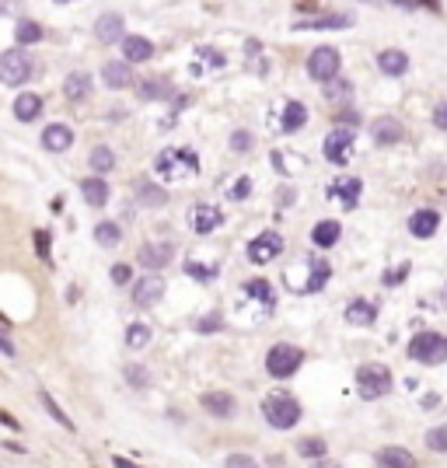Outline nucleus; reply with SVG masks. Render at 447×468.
Masks as SVG:
<instances>
[{"label":"nucleus","instance_id":"1","mask_svg":"<svg viewBox=\"0 0 447 468\" xmlns=\"http://www.w3.org/2000/svg\"><path fill=\"white\" fill-rule=\"evenodd\" d=\"M332 276V266L318 256H301L290 270H283V287L294 294H318Z\"/></svg>","mask_w":447,"mask_h":468},{"label":"nucleus","instance_id":"2","mask_svg":"<svg viewBox=\"0 0 447 468\" xmlns=\"http://www.w3.org/2000/svg\"><path fill=\"white\" fill-rule=\"evenodd\" d=\"M391 370H388V364H360L356 367V391H360V398H367V402H374V398H384L388 391H391Z\"/></svg>","mask_w":447,"mask_h":468},{"label":"nucleus","instance_id":"3","mask_svg":"<svg viewBox=\"0 0 447 468\" xmlns=\"http://www.w3.org/2000/svg\"><path fill=\"white\" fill-rule=\"evenodd\" d=\"M262 416H266L269 426H276V430H290V426L301 423V402H297L294 395L276 391V395H269V398L262 402Z\"/></svg>","mask_w":447,"mask_h":468},{"label":"nucleus","instance_id":"4","mask_svg":"<svg viewBox=\"0 0 447 468\" xmlns=\"http://www.w3.org/2000/svg\"><path fill=\"white\" fill-rule=\"evenodd\" d=\"M416 364H426V367H437L447 360V336L440 332H416L409 339V350H405Z\"/></svg>","mask_w":447,"mask_h":468},{"label":"nucleus","instance_id":"5","mask_svg":"<svg viewBox=\"0 0 447 468\" xmlns=\"http://www.w3.org/2000/svg\"><path fill=\"white\" fill-rule=\"evenodd\" d=\"M154 171L157 178H182V175H196L199 171V161L192 150H161L157 161H154Z\"/></svg>","mask_w":447,"mask_h":468},{"label":"nucleus","instance_id":"6","mask_svg":"<svg viewBox=\"0 0 447 468\" xmlns=\"http://www.w3.org/2000/svg\"><path fill=\"white\" fill-rule=\"evenodd\" d=\"M29 77H32V56H29V49L15 46V49H8V53H0V81L11 84V88H18V84H25Z\"/></svg>","mask_w":447,"mask_h":468},{"label":"nucleus","instance_id":"7","mask_svg":"<svg viewBox=\"0 0 447 468\" xmlns=\"http://www.w3.org/2000/svg\"><path fill=\"white\" fill-rule=\"evenodd\" d=\"M301 364H304V353H301L297 346H290V343H276V346L266 353V370H269L273 377H290V374L301 370Z\"/></svg>","mask_w":447,"mask_h":468},{"label":"nucleus","instance_id":"8","mask_svg":"<svg viewBox=\"0 0 447 468\" xmlns=\"http://www.w3.org/2000/svg\"><path fill=\"white\" fill-rule=\"evenodd\" d=\"M308 74H311V81H318L322 88L332 84V81L339 77V53H336L332 46H318V49L308 56Z\"/></svg>","mask_w":447,"mask_h":468},{"label":"nucleus","instance_id":"9","mask_svg":"<svg viewBox=\"0 0 447 468\" xmlns=\"http://www.w3.org/2000/svg\"><path fill=\"white\" fill-rule=\"evenodd\" d=\"M280 252H283V238H280L276 231H262V234H256V238L249 242V259H252L256 266L273 263Z\"/></svg>","mask_w":447,"mask_h":468},{"label":"nucleus","instance_id":"10","mask_svg":"<svg viewBox=\"0 0 447 468\" xmlns=\"http://www.w3.org/2000/svg\"><path fill=\"white\" fill-rule=\"evenodd\" d=\"M353 140H356L353 130H346V126L332 130V133L325 136V157H329L332 164H346L350 154H353Z\"/></svg>","mask_w":447,"mask_h":468},{"label":"nucleus","instance_id":"11","mask_svg":"<svg viewBox=\"0 0 447 468\" xmlns=\"http://www.w3.org/2000/svg\"><path fill=\"white\" fill-rule=\"evenodd\" d=\"M136 259H140V266L150 270V273H154V270H164V266L175 259V245H171V242H150V245L140 249Z\"/></svg>","mask_w":447,"mask_h":468},{"label":"nucleus","instance_id":"12","mask_svg":"<svg viewBox=\"0 0 447 468\" xmlns=\"http://www.w3.org/2000/svg\"><path fill=\"white\" fill-rule=\"evenodd\" d=\"M370 136H374L377 147H391V143H398L405 136V130H402V123L395 116H381V119L370 123Z\"/></svg>","mask_w":447,"mask_h":468},{"label":"nucleus","instance_id":"13","mask_svg":"<svg viewBox=\"0 0 447 468\" xmlns=\"http://www.w3.org/2000/svg\"><path fill=\"white\" fill-rule=\"evenodd\" d=\"M360 192H363V182L353 178V175H343V178H336V182L329 185V196L339 199L346 210H353V206L360 203Z\"/></svg>","mask_w":447,"mask_h":468},{"label":"nucleus","instance_id":"14","mask_svg":"<svg viewBox=\"0 0 447 468\" xmlns=\"http://www.w3.org/2000/svg\"><path fill=\"white\" fill-rule=\"evenodd\" d=\"M161 297H164V280H161L157 273H147L143 280H136V287H133V301H136L140 308L157 304Z\"/></svg>","mask_w":447,"mask_h":468},{"label":"nucleus","instance_id":"15","mask_svg":"<svg viewBox=\"0 0 447 468\" xmlns=\"http://www.w3.org/2000/svg\"><path fill=\"white\" fill-rule=\"evenodd\" d=\"M203 409H206L210 416H217V419H228V416H235L238 398H235L231 391H206V395H203Z\"/></svg>","mask_w":447,"mask_h":468},{"label":"nucleus","instance_id":"16","mask_svg":"<svg viewBox=\"0 0 447 468\" xmlns=\"http://www.w3.org/2000/svg\"><path fill=\"white\" fill-rule=\"evenodd\" d=\"M119 46H123V60L126 63H147L154 56V42L143 39V36H126Z\"/></svg>","mask_w":447,"mask_h":468},{"label":"nucleus","instance_id":"17","mask_svg":"<svg viewBox=\"0 0 447 468\" xmlns=\"http://www.w3.org/2000/svg\"><path fill=\"white\" fill-rule=\"evenodd\" d=\"M437 227H440V213H433V210H416L409 217V234L412 238H433Z\"/></svg>","mask_w":447,"mask_h":468},{"label":"nucleus","instance_id":"18","mask_svg":"<svg viewBox=\"0 0 447 468\" xmlns=\"http://www.w3.org/2000/svg\"><path fill=\"white\" fill-rule=\"evenodd\" d=\"M70 143H74V133H70V126H63V123H53V126H46V130H42V147H46V150H53V154H63V150H70Z\"/></svg>","mask_w":447,"mask_h":468},{"label":"nucleus","instance_id":"19","mask_svg":"<svg viewBox=\"0 0 447 468\" xmlns=\"http://www.w3.org/2000/svg\"><path fill=\"white\" fill-rule=\"evenodd\" d=\"M346 322L350 325H374L377 322V304L367 301V297H356L346 304Z\"/></svg>","mask_w":447,"mask_h":468},{"label":"nucleus","instance_id":"20","mask_svg":"<svg viewBox=\"0 0 447 468\" xmlns=\"http://www.w3.org/2000/svg\"><path fill=\"white\" fill-rule=\"evenodd\" d=\"M311 29H353V15H318L311 22L294 25V32H311Z\"/></svg>","mask_w":447,"mask_h":468},{"label":"nucleus","instance_id":"21","mask_svg":"<svg viewBox=\"0 0 447 468\" xmlns=\"http://www.w3.org/2000/svg\"><path fill=\"white\" fill-rule=\"evenodd\" d=\"M377 67H381V74H388V77H402V74L409 70V56H405L402 49H384V53H377Z\"/></svg>","mask_w":447,"mask_h":468},{"label":"nucleus","instance_id":"22","mask_svg":"<svg viewBox=\"0 0 447 468\" xmlns=\"http://www.w3.org/2000/svg\"><path fill=\"white\" fill-rule=\"evenodd\" d=\"M63 95H67L70 102H84V98L91 95V74H84V70L67 74V81H63Z\"/></svg>","mask_w":447,"mask_h":468},{"label":"nucleus","instance_id":"23","mask_svg":"<svg viewBox=\"0 0 447 468\" xmlns=\"http://www.w3.org/2000/svg\"><path fill=\"white\" fill-rule=\"evenodd\" d=\"M81 196L88 199V206H105L109 203V182L105 178H98V175H91V178H84L81 182Z\"/></svg>","mask_w":447,"mask_h":468},{"label":"nucleus","instance_id":"24","mask_svg":"<svg viewBox=\"0 0 447 468\" xmlns=\"http://www.w3.org/2000/svg\"><path fill=\"white\" fill-rule=\"evenodd\" d=\"M377 465L381 468H416V458L405 447H381L377 451Z\"/></svg>","mask_w":447,"mask_h":468},{"label":"nucleus","instance_id":"25","mask_svg":"<svg viewBox=\"0 0 447 468\" xmlns=\"http://www.w3.org/2000/svg\"><path fill=\"white\" fill-rule=\"evenodd\" d=\"M95 36H98L102 42H123V39H126L123 18H119V15H105V18H98V25H95Z\"/></svg>","mask_w":447,"mask_h":468},{"label":"nucleus","instance_id":"26","mask_svg":"<svg viewBox=\"0 0 447 468\" xmlns=\"http://www.w3.org/2000/svg\"><path fill=\"white\" fill-rule=\"evenodd\" d=\"M339 234H343L339 220H318L315 231H311V242H315L318 249H332V245L339 242Z\"/></svg>","mask_w":447,"mask_h":468},{"label":"nucleus","instance_id":"27","mask_svg":"<svg viewBox=\"0 0 447 468\" xmlns=\"http://www.w3.org/2000/svg\"><path fill=\"white\" fill-rule=\"evenodd\" d=\"M102 81H105L112 91L126 88V84H130V63H126V60H109L105 70H102Z\"/></svg>","mask_w":447,"mask_h":468},{"label":"nucleus","instance_id":"28","mask_svg":"<svg viewBox=\"0 0 447 468\" xmlns=\"http://www.w3.org/2000/svg\"><path fill=\"white\" fill-rule=\"evenodd\" d=\"M39 112H42V98H39V95L25 91V95H18V98H15V119L32 123V119H39Z\"/></svg>","mask_w":447,"mask_h":468},{"label":"nucleus","instance_id":"29","mask_svg":"<svg viewBox=\"0 0 447 468\" xmlns=\"http://www.w3.org/2000/svg\"><path fill=\"white\" fill-rule=\"evenodd\" d=\"M224 224V213L217 210V206H196V213H192V227L199 231V234H210V231H217Z\"/></svg>","mask_w":447,"mask_h":468},{"label":"nucleus","instance_id":"30","mask_svg":"<svg viewBox=\"0 0 447 468\" xmlns=\"http://www.w3.org/2000/svg\"><path fill=\"white\" fill-rule=\"evenodd\" d=\"M95 242H98L102 249H116V245L123 242V227L112 224V220H98V224H95Z\"/></svg>","mask_w":447,"mask_h":468},{"label":"nucleus","instance_id":"31","mask_svg":"<svg viewBox=\"0 0 447 468\" xmlns=\"http://www.w3.org/2000/svg\"><path fill=\"white\" fill-rule=\"evenodd\" d=\"M304 123H308V109H304L301 102H290V105L283 109V123H280V130H283V133H297Z\"/></svg>","mask_w":447,"mask_h":468},{"label":"nucleus","instance_id":"32","mask_svg":"<svg viewBox=\"0 0 447 468\" xmlns=\"http://www.w3.org/2000/svg\"><path fill=\"white\" fill-rule=\"evenodd\" d=\"M88 164H91V171H95L98 178H102L105 171H112V168H116V154H112V147H105V143L95 147V150L88 154Z\"/></svg>","mask_w":447,"mask_h":468},{"label":"nucleus","instance_id":"33","mask_svg":"<svg viewBox=\"0 0 447 468\" xmlns=\"http://www.w3.org/2000/svg\"><path fill=\"white\" fill-rule=\"evenodd\" d=\"M147 343H150V325H147V322L126 325V346H130V350H143Z\"/></svg>","mask_w":447,"mask_h":468},{"label":"nucleus","instance_id":"34","mask_svg":"<svg viewBox=\"0 0 447 468\" xmlns=\"http://www.w3.org/2000/svg\"><path fill=\"white\" fill-rule=\"evenodd\" d=\"M39 402H42V409H46V412H49V416H53V419H56L63 430H70V433H74V423H70V416H67V412L56 405V398H53L49 391H39Z\"/></svg>","mask_w":447,"mask_h":468},{"label":"nucleus","instance_id":"35","mask_svg":"<svg viewBox=\"0 0 447 468\" xmlns=\"http://www.w3.org/2000/svg\"><path fill=\"white\" fill-rule=\"evenodd\" d=\"M168 91H171V84H168V81H143V84L136 88L140 102H157V98H164Z\"/></svg>","mask_w":447,"mask_h":468},{"label":"nucleus","instance_id":"36","mask_svg":"<svg viewBox=\"0 0 447 468\" xmlns=\"http://www.w3.org/2000/svg\"><path fill=\"white\" fill-rule=\"evenodd\" d=\"M136 192H140V203H143V206H164V203H168V192L157 189V185H150V182H140Z\"/></svg>","mask_w":447,"mask_h":468},{"label":"nucleus","instance_id":"37","mask_svg":"<svg viewBox=\"0 0 447 468\" xmlns=\"http://www.w3.org/2000/svg\"><path fill=\"white\" fill-rule=\"evenodd\" d=\"M325 440L322 437H304V440H297V454L301 458H315V461H322L325 458Z\"/></svg>","mask_w":447,"mask_h":468},{"label":"nucleus","instance_id":"38","mask_svg":"<svg viewBox=\"0 0 447 468\" xmlns=\"http://www.w3.org/2000/svg\"><path fill=\"white\" fill-rule=\"evenodd\" d=\"M245 294H252V301L273 308V287H269L266 280H249V283H245Z\"/></svg>","mask_w":447,"mask_h":468},{"label":"nucleus","instance_id":"39","mask_svg":"<svg viewBox=\"0 0 447 468\" xmlns=\"http://www.w3.org/2000/svg\"><path fill=\"white\" fill-rule=\"evenodd\" d=\"M42 39V29L32 22V18H22L18 22V46H32V42H39Z\"/></svg>","mask_w":447,"mask_h":468},{"label":"nucleus","instance_id":"40","mask_svg":"<svg viewBox=\"0 0 447 468\" xmlns=\"http://www.w3.org/2000/svg\"><path fill=\"white\" fill-rule=\"evenodd\" d=\"M350 95H353V84L343 81V77H336L332 84H325V98H329V102H343V98H350Z\"/></svg>","mask_w":447,"mask_h":468},{"label":"nucleus","instance_id":"41","mask_svg":"<svg viewBox=\"0 0 447 468\" xmlns=\"http://www.w3.org/2000/svg\"><path fill=\"white\" fill-rule=\"evenodd\" d=\"M426 447L437 451V454H447V423H444V426H433V430L426 433Z\"/></svg>","mask_w":447,"mask_h":468},{"label":"nucleus","instance_id":"42","mask_svg":"<svg viewBox=\"0 0 447 468\" xmlns=\"http://www.w3.org/2000/svg\"><path fill=\"white\" fill-rule=\"evenodd\" d=\"M249 196H252V178H249V175L235 178V182H231V189H228V199L242 203V199H249Z\"/></svg>","mask_w":447,"mask_h":468},{"label":"nucleus","instance_id":"43","mask_svg":"<svg viewBox=\"0 0 447 468\" xmlns=\"http://www.w3.org/2000/svg\"><path fill=\"white\" fill-rule=\"evenodd\" d=\"M49 242H53V234L49 231H36V252L42 256L46 266H53V252H49Z\"/></svg>","mask_w":447,"mask_h":468},{"label":"nucleus","instance_id":"44","mask_svg":"<svg viewBox=\"0 0 447 468\" xmlns=\"http://www.w3.org/2000/svg\"><path fill=\"white\" fill-rule=\"evenodd\" d=\"M126 381H130L133 388H143V384L150 381V370L140 367V364H130V367H126Z\"/></svg>","mask_w":447,"mask_h":468},{"label":"nucleus","instance_id":"45","mask_svg":"<svg viewBox=\"0 0 447 468\" xmlns=\"http://www.w3.org/2000/svg\"><path fill=\"white\" fill-rule=\"evenodd\" d=\"M224 468H259V461H256L252 454H228Z\"/></svg>","mask_w":447,"mask_h":468},{"label":"nucleus","instance_id":"46","mask_svg":"<svg viewBox=\"0 0 447 468\" xmlns=\"http://www.w3.org/2000/svg\"><path fill=\"white\" fill-rule=\"evenodd\" d=\"M185 273H189L192 280H213V276H217V270H213V266H199V263H189V266H185Z\"/></svg>","mask_w":447,"mask_h":468},{"label":"nucleus","instance_id":"47","mask_svg":"<svg viewBox=\"0 0 447 468\" xmlns=\"http://www.w3.org/2000/svg\"><path fill=\"white\" fill-rule=\"evenodd\" d=\"M109 276H112V283H116V287H123V283H130V280H133V270H130L126 263H116Z\"/></svg>","mask_w":447,"mask_h":468},{"label":"nucleus","instance_id":"48","mask_svg":"<svg viewBox=\"0 0 447 468\" xmlns=\"http://www.w3.org/2000/svg\"><path fill=\"white\" fill-rule=\"evenodd\" d=\"M8 329H11V325H8L4 318H0V353H4V357H15L18 350H15V343H11V336H8Z\"/></svg>","mask_w":447,"mask_h":468},{"label":"nucleus","instance_id":"49","mask_svg":"<svg viewBox=\"0 0 447 468\" xmlns=\"http://www.w3.org/2000/svg\"><path fill=\"white\" fill-rule=\"evenodd\" d=\"M231 147H235V150H252V133L235 130V133H231Z\"/></svg>","mask_w":447,"mask_h":468},{"label":"nucleus","instance_id":"50","mask_svg":"<svg viewBox=\"0 0 447 468\" xmlns=\"http://www.w3.org/2000/svg\"><path fill=\"white\" fill-rule=\"evenodd\" d=\"M199 332H217V329H224V318L213 311V315H206V318H199V325H196Z\"/></svg>","mask_w":447,"mask_h":468},{"label":"nucleus","instance_id":"51","mask_svg":"<svg viewBox=\"0 0 447 468\" xmlns=\"http://www.w3.org/2000/svg\"><path fill=\"white\" fill-rule=\"evenodd\" d=\"M433 126H437V130H447V102H440V105L433 109Z\"/></svg>","mask_w":447,"mask_h":468},{"label":"nucleus","instance_id":"52","mask_svg":"<svg viewBox=\"0 0 447 468\" xmlns=\"http://www.w3.org/2000/svg\"><path fill=\"white\" fill-rule=\"evenodd\" d=\"M402 276H409V263H405V266H395V273H388V276H384V283H398Z\"/></svg>","mask_w":447,"mask_h":468},{"label":"nucleus","instance_id":"53","mask_svg":"<svg viewBox=\"0 0 447 468\" xmlns=\"http://www.w3.org/2000/svg\"><path fill=\"white\" fill-rule=\"evenodd\" d=\"M315 468H343V465L332 461V458H322V461H315Z\"/></svg>","mask_w":447,"mask_h":468},{"label":"nucleus","instance_id":"54","mask_svg":"<svg viewBox=\"0 0 447 468\" xmlns=\"http://www.w3.org/2000/svg\"><path fill=\"white\" fill-rule=\"evenodd\" d=\"M437 402H440V398H437V395H423V409H433V405H437Z\"/></svg>","mask_w":447,"mask_h":468},{"label":"nucleus","instance_id":"55","mask_svg":"<svg viewBox=\"0 0 447 468\" xmlns=\"http://www.w3.org/2000/svg\"><path fill=\"white\" fill-rule=\"evenodd\" d=\"M112 465H116V468H136V465H133V461H126V458H116Z\"/></svg>","mask_w":447,"mask_h":468},{"label":"nucleus","instance_id":"56","mask_svg":"<svg viewBox=\"0 0 447 468\" xmlns=\"http://www.w3.org/2000/svg\"><path fill=\"white\" fill-rule=\"evenodd\" d=\"M0 423H8V426H15V430H18V419H11L8 412H0Z\"/></svg>","mask_w":447,"mask_h":468},{"label":"nucleus","instance_id":"57","mask_svg":"<svg viewBox=\"0 0 447 468\" xmlns=\"http://www.w3.org/2000/svg\"><path fill=\"white\" fill-rule=\"evenodd\" d=\"M0 15H4V4H0Z\"/></svg>","mask_w":447,"mask_h":468}]
</instances>
